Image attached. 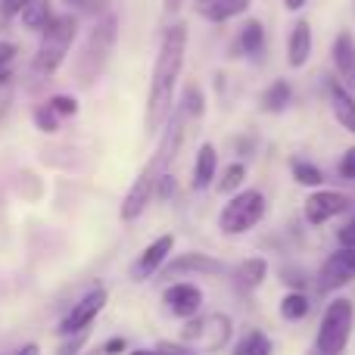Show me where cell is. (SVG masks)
<instances>
[{
  "instance_id": "cell-1",
  "label": "cell",
  "mask_w": 355,
  "mask_h": 355,
  "mask_svg": "<svg viewBox=\"0 0 355 355\" xmlns=\"http://www.w3.org/2000/svg\"><path fill=\"white\" fill-rule=\"evenodd\" d=\"M184 53H187V25L175 22L162 35L159 53H156L153 62V78H150V97H147V135H156L166 125L168 112H172L178 75L184 69Z\"/></svg>"
},
{
  "instance_id": "cell-2",
  "label": "cell",
  "mask_w": 355,
  "mask_h": 355,
  "mask_svg": "<svg viewBox=\"0 0 355 355\" xmlns=\"http://www.w3.org/2000/svg\"><path fill=\"white\" fill-rule=\"evenodd\" d=\"M181 141H184V110L172 116V122L166 125V135H162L156 153L150 156V162L141 168V175L135 178L131 190L125 193L122 209H119L122 221H137L144 212H147V206L153 202L156 181H159L162 175H168V166H172V159L178 156V150H181Z\"/></svg>"
},
{
  "instance_id": "cell-3",
  "label": "cell",
  "mask_w": 355,
  "mask_h": 355,
  "mask_svg": "<svg viewBox=\"0 0 355 355\" xmlns=\"http://www.w3.org/2000/svg\"><path fill=\"white\" fill-rule=\"evenodd\" d=\"M75 37H78V16H72V12L53 16V22L41 31V44H37V53L31 60V72L37 78H53L66 62Z\"/></svg>"
},
{
  "instance_id": "cell-4",
  "label": "cell",
  "mask_w": 355,
  "mask_h": 355,
  "mask_svg": "<svg viewBox=\"0 0 355 355\" xmlns=\"http://www.w3.org/2000/svg\"><path fill=\"white\" fill-rule=\"evenodd\" d=\"M119 37V19L112 12H106L103 19H97V25L91 28L85 47H81L78 60H75V75H78V85H94V81L103 75L106 62L112 56V47H116Z\"/></svg>"
},
{
  "instance_id": "cell-5",
  "label": "cell",
  "mask_w": 355,
  "mask_h": 355,
  "mask_svg": "<svg viewBox=\"0 0 355 355\" xmlns=\"http://www.w3.org/2000/svg\"><path fill=\"white\" fill-rule=\"evenodd\" d=\"M352 302L349 300H334L331 306L324 309L318 324V337H315V346H318L321 355H340L349 343L352 334Z\"/></svg>"
},
{
  "instance_id": "cell-6",
  "label": "cell",
  "mask_w": 355,
  "mask_h": 355,
  "mask_svg": "<svg viewBox=\"0 0 355 355\" xmlns=\"http://www.w3.org/2000/svg\"><path fill=\"white\" fill-rule=\"evenodd\" d=\"M265 218V196L259 190H240V193L231 196L225 209L218 215V225L227 237L234 234H246Z\"/></svg>"
},
{
  "instance_id": "cell-7",
  "label": "cell",
  "mask_w": 355,
  "mask_h": 355,
  "mask_svg": "<svg viewBox=\"0 0 355 355\" xmlns=\"http://www.w3.org/2000/svg\"><path fill=\"white\" fill-rule=\"evenodd\" d=\"M106 300H110V293H106V287H94L87 290L85 296H81L78 302H75L72 309H69V315L60 321V337H78V334H87V327L97 321V315L103 312Z\"/></svg>"
},
{
  "instance_id": "cell-8",
  "label": "cell",
  "mask_w": 355,
  "mask_h": 355,
  "mask_svg": "<svg viewBox=\"0 0 355 355\" xmlns=\"http://www.w3.org/2000/svg\"><path fill=\"white\" fill-rule=\"evenodd\" d=\"M172 250H175V237H172V234H162V237H156L153 243H150L147 250L137 256L135 268H131L135 281H147V277H153L156 271H162V265L168 262Z\"/></svg>"
},
{
  "instance_id": "cell-9",
  "label": "cell",
  "mask_w": 355,
  "mask_h": 355,
  "mask_svg": "<svg viewBox=\"0 0 355 355\" xmlns=\"http://www.w3.org/2000/svg\"><path fill=\"white\" fill-rule=\"evenodd\" d=\"M162 302H166V309L175 315V318H193V315L202 309V290L196 287V284L178 281L162 293Z\"/></svg>"
},
{
  "instance_id": "cell-10",
  "label": "cell",
  "mask_w": 355,
  "mask_h": 355,
  "mask_svg": "<svg viewBox=\"0 0 355 355\" xmlns=\"http://www.w3.org/2000/svg\"><path fill=\"white\" fill-rule=\"evenodd\" d=\"M355 277V250L352 246H340L324 265H321V290L343 287Z\"/></svg>"
},
{
  "instance_id": "cell-11",
  "label": "cell",
  "mask_w": 355,
  "mask_h": 355,
  "mask_svg": "<svg viewBox=\"0 0 355 355\" xmlns=\"http://www.w3.org/2000/svg\"><path fill=\"white\" fill-rule=\"evenodd\" d=\"M346 206H349L346 196L337 193V190H315L306 202V218H309V225H324L334 215L343 212Z\"/></svg>"
},
{
  "instance_id": "cell-12",
  "label": "cell",
  "mask_w": 355,
  "mask_h": 355,
  "mask_svg": "<svg viewBox=\"0 0 355 355\" xmlns=\"http://www.w3.org/2000/svg\"><path fill=\"white\" fill-rule=\"evenodd\" d=\"M162 271H166V277H178V275H221V262L218 259H209L202 256V252H184V256L172 259V262L162 265Z\"/></svg>"
},
{
  "instance_id": "cell-13",
  "label": "cell",
  "mask_w": 355,
  "mask_h": 355,
  "mask_svg": "<svg viewBox=\"0 0 355 355\" xmlns=\"http://www.w3.org/2000/svg\"><path fill=\"white\" fill-rule=\"evenodd\" d=\"M252 0H193V12L209 22H227L250 10Z\"/></svg>"
},
{
  "instance_id": "cell-14",
  "label": "cell",
  "mask_w": 355,
  "mask_h": 355,
  "mask_svg": "<svg viewBox=\"0 0 355 355\" xmlns=\"http://www.w3.org/2000/svg\"><path fill=\"white\" fill-rule=\"evenodd\" d=\"M309 56H312V25H309L306 19H300V22L293 25V31H290L287 60L293 69H302L309 62Z\"/></svg>"
},
{
  "instance_id": "cell-15",
  "label": "cell",
  "mask_w": 355,
  "mask_h": 355,
  "mask_svg": "<svg viewBox=\"0 0 355 355\" xmlns=\"http://www.w3.org/2000/svg\"><path fill=\"white\" fill-rule=\"evenodd\" d=\"M331 110H334V116H337V122L343 125L349 135H355V97L340 81L331 85Z\"/></svg>"
},
{
  "instance_id": "cell-16",
  "label": "cell",
  "mask_w": 355,
  "mask_h": 355,
  "mask_svg": "<svg viewBox=\"0 0 355 355\" xmlns=\"http://www.w3.org/2000/svg\"><path fill=\"white\" fill-rule=\"evenodd\" d=\"M53 16L56 12H53V3H50V0H28L25 10L19 12V22H22L28 31H37V35H41V31L53 22Z\"/></svg>"
},
{
  "instance_id": "cell-17",
  "label": "cell",
  "mask_w": 355,
  "mask_h": 355,
  "mask_svg": "<svg viewBox=\"0 0 355 355\" xmlns=\"http://www.w3.org/2000/svg\"><path fill=\"white\" fill-rule=\"evenodd\" d=\"M215 168H218V153L212 144H202L193 162V190H206L215 178Z\"/></svg>"
},
{
  "instance_id": "cell-18",
  "label": "cell",
  "mask_w": 355,
  "mask_h": 355,
  "mask_svg": "<svg viewBox=\"0 0 355 355\" xmlns=\"http://www.w3.org/2000/svg\"><path fill=\"white\" fill-rule=\"evenodd\" d=\"M331 53H334V66H337V72L343 75V78H352V72H355V41H352L349 31H340Z\"/></svg>"
},
{
  "instance_id": "cell-19",
  "label": "cell",
  "mask_w": 355,
  "mask_h": 355,
  "mask_svg": "<svg viewBox=\"0 0 355 355\" xmlns=\"http://www.w3.org/2000/svg\"><path fill=\"white\" fill-rule=\"evenodd\" d=\"M262 44H265V25L259 22V19H250L237 35V47L243 50V53H259Z\"/></svg>"
},
{
  "instance_id": "cell-20",
  "label": "cell",
  "mask_w": 355,
  "mask_h": 355,
  "mask_svg": "<svg viewBox=\"0 0 355 355\" xmlns=\"http://www.w3.org/2000/svg\"><path fill=\"white\" fill-rule=\"evenodd\" d=\"M231 355H271V340L265 337L262 331H250L237 346H234Z\"/></svg>"
},
{
  "instance_id": "cell-21",
  "label": "cell",
  "mask_w": 355,
  "mask_h": 355,
  "mask_svg": "<svg viewBox=\"0 0 355 355\" xmlns=\"http://www.w3.org/2000/svg\"><path fill=\"white\" fill-rule=\"evenodd\" d=\"M287 103H290V85L287 81H275V85L262 94V110L265 112H281Z\"/></svg>"
},
{
  "instance_id": "cell-22",
  "label": "cell",
  "mask_w": 355,
  "mask_h": 355,
  "mask_svg": "<svg viewBox=\"0 0 355 355\" xmlns=\"http://www.w3.org/2000/svg\"><path fill=\"white\" fill-rule=\"evenodd\" d=\"M309 309H312V302H309V296H302V293H287V296H284V302H281V315L287 321L306 318Z\"/></svg>"
},
{
  "instance_id": "cell-23",
  "label": "cell",
  "mask_w": 355,
  "mask_h": 355,
  "mask_svg": "<svg viewBox=\"0 0 355 355\" xmlns=\"http://www.w3.org/2000/svg\"><path fill=\"white\" fill-rule=\"evenodd\" d=\"M290 168H293V178L302 184V187H318V184L324 181L321 168L312 166V162H306V159H293L290 162Z\"/></svg>"
},
{
  "instance_id": "cell-24",
  "label": "cell",
  "mask_w": 355,
  "mask_h": 355,
  "mask_svg": "<svg viewBox=\"0 0 355 355\" xmlns=\"http://www.w3.org/2000/svg\"><path fill=\"white\" fill-rule=\"evenodd\" d=\"M265 271H268V262L265 259H246L243 265H240V281L246 284V287H259L262 284V277H265Z\"/></svg>"
},
{
  "instance_id": "cell-25",
  "label": "cell",
  "mask_w": 355,
  "mask_h": 355,
  "mask_svg": "<svg viewBox=\"0 0 355 355\" xmlns=\"http://www.w3.org/2000/svg\"><path fill=\"white\" fill-rule=\"evenodd\" d=\"M31 119H35V128H37V131H44V135H56V131H60V122H62V119L56 116V112L50 110L47 103L37 106L35 116H31Z\"/></svg>"
},
{
  "instance_id": "cell-26",
  "label": "cell",
  "mask_w": 355,
  "mask_h": 355,
  "mask_svg": "<svg viewBox=\"0 0 355 355\" xmlns=\"http://www.w3.org/2000/svg\"><path fill=\"white\" fill-rule=\"evenodd\" d=\"M47 106L56 112L60 119H72L75 112H78V100L72 97V94H53V97L47 100Z\"/></svg>"
},
{
  "instance_id": "cell-27",
  "label": "cell",
  "mask_w": 355,
  "mask_h": 355,
  "mask_svg": "<svg viewBox=\"0 0 355 355\" xmlns=\"http://www.w3.org/2000/svg\"><path fill=\"white\" fill-rule=\"evenodd\" d=\"M16 56H19V47L12 41H0V85L12 75V66H16Z\"/></svg>"
},
{
  "instance_id": "cell-28",
  "label": "cell",
  "mask_w": 355,
  "mask_h": 355,
  "mask_svg": "<svg viewBox=\"0 0 355 355\" xmlns=\"http://www.w3.org/2000/svg\"><path fill=\"white\" fill-rule=\"evenodd\" d=\"M243 178H246V168L240 166V162H231V166L225 168V175H221L218 190H221V193H231L234 187H240V184H243Z\"/></svg>"
},
{
  "instance_id": "cell-29",
  "label": "cell",
  "mask_w": 355,
  "mask_h": 355,
  "mask_svg": "<svg viewBox=\"0 0 355 355\" xmlns=\"http://www.w3.org/2000/svg\"><path fill=\"white\" fill-rule=\"evenodd\" d=\"M28 0H0V19H19Z\"/></svg>"
},
{
  "instance_id": "cell-30",
  "label": "cell",
  "mask_w": 355,
  "mask_h": 355,
  "mask_svg": "<svg viewBox=\"0 0 355 355\" xmlns=\"http://www.w3.org/2000/svg\"><path fill=\"white\" fill-rule=\"evenodd\" d=\"M340 175L349 178V181H355V147L346 150V156L340 159Z\"/></svg>"
},
{
  "instance_id": "cell-31",
  "label": "cell",
  "mask_w": 355,
  "mask_h": 355,
  "mask_svg": "<svg viewBox=\"0 0 355 355\" xmlns=\"http://www.w3.org/2000/svg\"><path fill=\"white\" fill-rule=\"evenodd\" d=\"M156 352L159 355H193L190 349H184L181 343H172V340H162V343L156 346Z\"/></svg>"
},
{
  "instance_id": "cell-32",
  "label": "cell",
  "mask_w": 355,
  "mask_h": 355,
  "mask_svg": "<svg viewBox=\"0 0 355 355\" xmlns=\"http://www.w3.org/2000/svg\"><path fill=\"white\" fill-rule=\"evenodd\" d=\"M337 237H340V243H343V246H352V250H355V218L346 227H340Z\"/></svg>"
},
{
  "instance_id": "cell-33",
  "label": "cell",
  "mask_w": 355,
  "mask_h": 355,
  "mask_svg": "<svg viewBox=\"0 0 355 355\" xmlns=\"http://www.w3.org/2000/svg\"><path fill=\"white\" fill-rule=\"evenodd\" d=\"M125 349H128V343H125V340H122V337H112V340H110V343H106V346H103V355H122Z\"/></svg>"
},
{
  "instance_id": "cell-34",
  "label": "cell",
  "mask_w": 355,
  "mask_h": 355,
  "mask_svg": "<svg viewBox=\"0 0 355 355\" xmlns=\"http://www.w3.org/2000/svg\"><path fill=\"white\" fill-rule=\"evenodd\" d=\"M10 355H41V346H37V343H25L22 349H12Z\"/></svg>"
},
{
  "instance_id": "cell-35",
  "label": "cell",
  "mask_w": 355,
  "mask_h": 355,
  "mask_svg": "<svg viewBox=\"0 0 355 355\" xmlns=\"http://www.w3.org/2000/svg\"><path fill=\"white\" fill-rule=\"evenodd\" d=\"M181 3H184V0H166V10L168 12H178V10H181Z\"/></svg>"
},
{
  "instance_id": "cell-36",
  "label": "cell",
  "mask_w": 355,
  "mask_h": 355,
  "mask_svg": "<svg viewBox=\"0 0 355 355\" xmlns=\"http://www.w3.org/2000/svg\"><path fill=\"white\" fill-rule=\"evenodd\" d=\"M309 0H287V10H302Z\"/></svg>"
},
{
  "instance_id": "cell-37",
  "label": "cell",
  "mask_w": 355,
  "mask_h": 355,
  "mask_svg": "<svg viewBox=\"0 0 355 355\" xmlns=\"http://www.w3.org/2000/svg\"><path fill=\"white\" fill-rule=\"evenodd\" d=\"M131 355H159V352H156V349H135Z\"/></svg>"
},
{
  "instance_id": "cell-38",
  "label": "cell",
  "mask_w": 355,
  "mask_h": 355,
  "mask_svg": "<svg viewBox=\"0 0 355 355\" xmlns=\"http://www.w3.org/2000/svg\"><path fill=\"white\" fill-rule=\"evenodd\" d=\"M66 3H75V6H85L87 0H66Z\"/></svg>"
},
{
  "instance_id": "cell-39",
  "label": "cell",
  "mask_w": 355,
  "mask_h": 355,
  "mask_svg": "<svg viewBox=\"0 0 355 355\" xmlns=\"http://www.w3.org/2000/svg\"><path fill=\"white\" fill-rule=\"evenodd\" d=\"M87 355H100V352H87Z\"/></svg>"
},
{
  "instance_id": "cell-40",
  "label": "cell",
  "mask_w": 355,
  "mask_h": 355,
  "mask_svg": "<svg viewBox=\"0 0 355 355\" xmlns=\"http://www.w3.org/2000/svg\"><path fill=\"white\" fill-rule=\"evenodd\" d=\"M352 81H355V72H352Z\"/></svg>"
}]
</instances>
